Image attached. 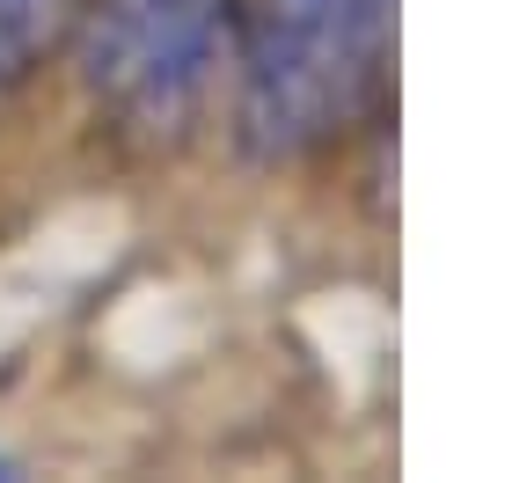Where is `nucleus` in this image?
I'll return each instance as SVG.
<instances>
[{
	"label": "nucleus",
	"instance_id": "f257e3e1",
	"mask_svg": "<svg viewBox=\"0 0 512 483\" xmlns=\"http://www.w3.org/2000/svg\"><path fill=\"white\" fill-rule=\"evenodd\" d=\"M220 52L235 59L242 140L293 161L359 110L388 52L395 0H213Z\"/></svg>",
	"mask_w": 512,
	"mask_h": 483
},
{
	"label": "nucleus",
	"instance_id": "20e7f679",
	"mask_svg": "<svg viewBox=\"0 0 512 483\" xmlns=\"http://www.w3.org/2000/svg\"><path fill=\"white\" fill-rule=\"evenodd\" d=\"M0 476H8V469H0Z\"/></svg>",
	"mask_w": 512,
	"mask_h": 483
},
{
	"label": "nucleus",
	"instance_id": "f03ea898",
	"mask_svg": "<svg viewBox=\"0 0 512 483\" xmlns=\"http://www.w3.org/2000/svg\"><path fill=\"white\" fill-rule=\"evenodd\" d=\"M220 66L213 0H96L81 15V81L132 132H176Z\"/></svg>",
	"mask_w": 512,
	"mask_h": 483
},
{
	"label": "nucleus",
	"instance_id": "7ed1b4c3",
	"mask_svg": "<svg viewBox=\"0 0 512 483\" xmlns=\"http://www.w3.org/2000/svg\"><path fill=\"white\" fill-rule=\"evenodd\" d=\"M74 22V0H0V81L30 74V59Z\"/></svg>",
	"mask_w": 512,
	"mask_h": 483
}]
</instances>
